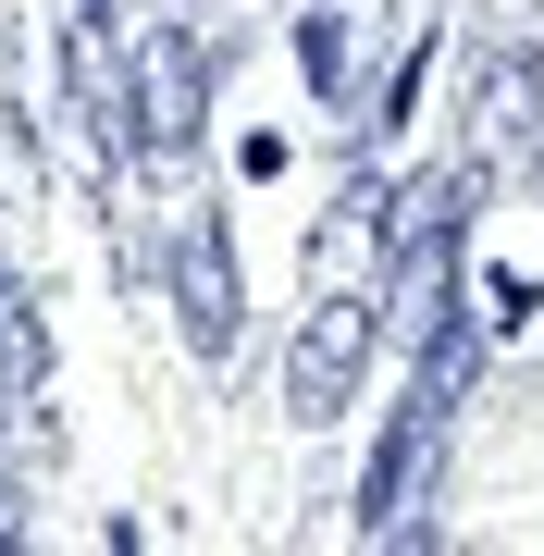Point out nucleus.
Masks as SVG:
<instances>
[{"label":"nucleus","mask_w":544,"mask_h":556,"mask_svg":"<svg viewBox=\"0 0 544 556\" xmlns=\"http://www.w3.org/2000/svg\"><path fill=\"white\" fill-rule=\"evenodd\" d=\"M124 100H137V174H199L211 100H223V25L162 13L124 38Z\"/></svg>","instance_id":"f257e3e1"},{"label":"nucleus","mask_w":544,"mask_h":556,"mask_svg":"<svg viewBox=\"0 0 544 556\" xmlns=\"http://www.w3.org/2000/svg\"><path fill=\"white\" fill-rule=\"evenodd\" d=\"M371 358H383V298H371V273L309 285L298 334H284V420H298V433H334V420L359 408Z\"/></svg>","instance_id":"f03ea898"},{"label":"nucleus","mask_w":544,"mask_h":556,"mask_svg":"<svg viewBox=\"0 0 544 556\" xmlns=\"http://www.w3.org/2000/svg\"><path fill=\"white\" fill-rule=\"evenodd\" d=\"M396 50H408L396 0H284V62H298V87H309L322 124H359V100L383 87Z\"/></svg>","instance_id":"7ed1b4c3"},{"label":"nucleus","mask_w":544,"mask_h":556,"mask_svg":"<svg viewBox=\"0 0 544 556\" xmlns=\"http://www.w3.org/2000/svg\"><path fill=\"white\" fill-rule=\"evenodd\" d=\"M162 309H174V334H186L199 371H236V346H248V260H236V223L223 211H186L162 236Z\"/></svg>","instance_id":"20e7f679"},{"label":"nucleus","mask_w":544,"mask_h":556,"mask_svg":"<svg viewBox=\"0 0 544 556\" xmlns=\"http://www.w3.org/2000/svg\"><path fill=\"white\" fill-rule=\"evenodd\" d=\"M445 433H458V420H433V408H396L371 433V470H359V495H346V532H359V544H433Z\"/></svg>","instance_id":"39448f33"},{"label":"nucleus","mask_w":544,"mask_h":556,"mask_svg":"<svg viewBox=\"0 0 544 556\" xmlns=\"http://www.w3.org/2000/svg\"><path fill=\"white\" fill-rule=\"evenodd\" d=\"M495 346H507V334H495V309H483V298L458 285V309H445V321H433L421 346H408V408L458 420V408H470V383L495 371Z\"/></svg>","instance_id":"423d86ee"},{"label":"nucleus","mask_w":544,"mask_h":556,"mask_svg":"<svg viewBox=\"0 0 544 556\" xmlns=\"http://www.w3.org/2000/svg\"><path fill=\"white\" fill-rule=\"evenodd\" d=\"M470 137L507 149V161L544 137V38H507V50L470 62Z\"/></svg>","instance_id":"0eeeda50"},{"label":"nucleus","mask_w":544,"mask_h":556,"mask_svg":"<svg viewBox=\"0 0 544 556\" xmlns=\"http://www.w3.org/2000/svg\"><path fill=\"white\" fill-rule=\"evenodd\" d=\"M0 346L25 358V383L50 396V309H38V273H25L13 248H0Z\"/></svg>","instance_id":"6e6552de"},{"label":"nucleus","mask_w":544,"mask_h":556,"mask_svg":"<svg viewBox=\"0 0 544 556\" xmlns=\"http://www.w3.org/2000/svg\"><path fill=\"white\" fill-rule=\"evenodd\" d=\"M38 532V495H25V470H13V445H0V544H25Z\"/></svg>","instance_id":"1a4fd4ad"},{"label":"nucleus","mask_w":544,"mask_h":556,"mask_svg":"<svg viewBox=\"0 0 544 556\" xmlns=\"http://www.w3.org/2000/svg\"><path fill=\"white\" fill-rule=\"evenodd\" d=\"M25 408H38V383H25V358L0 346V445H13V420H25Z\"/></svg>","instance_id":"9d476101"},{"label":"nucleus","mask_w":544,"mask_h":556,"mask_svg":"<svg viewBox=\"0 0 544 556\" xmlns=\"http://www.w3.org/2000/svg\"><path fill=\"white\" fill-rule=\"evenodd\" d=\"M520 186H532V211H544V137H532V149H520Z\"/></svg>","instance_id":"9b49d317"}]
</instances>
